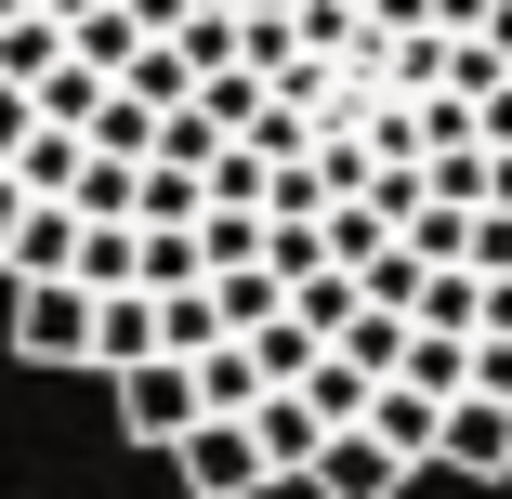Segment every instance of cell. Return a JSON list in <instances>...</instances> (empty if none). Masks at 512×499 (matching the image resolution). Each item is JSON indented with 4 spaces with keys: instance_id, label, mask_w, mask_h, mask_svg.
<instances>
[{
    "instance_id": "6da1fadb",
    "label": "cell",
    "mask_w": 512,
    "mask_h": 499,
    "mask_svg": "<svg viewBox=\"0 0 512 499\" xmlns=\"http://www.w3.org/2000/svg\"><path fill=\"white\" fill-rule=\"evenodd\" d=\"M106 342V289H14V355L27 368H92Z\"/></svg>"
},
{
    "instance_id": "7a4b0ae2",
    "label": "cell",
    "mask_w": 512,
    "mask_h": 499,
    "mask_svg": "<svg viewBox=\"0 0 512 499\" xmlns=\"http://www.w3.org/2000/svg\"><path fill=\"white\" fill-rule=\"evenodd\" d=\"M197 421H211V394H197V368H184V355H158V368H132V381H119V434H132V447H158V460H171Z\"/></svg>"
},
{
    "instance_id": "3957f363",
    "label": "cell",
    "mask_w": 512,
    "mask_h": 499,
    "mask_svg": "<svg viewBox=\"0 0 512 499\" xmlns=\"http://www.w3.org/2000/svg\"><path fill=\"white\" fill-rule=\"evenodd\" d=\"M171 473H184V499H263V486H276V460H263L250 421H197V434L171 447Z\"/></svg>"
},
{
    "instance_id": "277c9868",
    "label": "cell",
    "mask_w": 512,
    "mask_h": 499,
    "mask_svg": "<svg viewBox=\"0 0 512 499\" xmlns=\"http://www.w3.org/2000/svg\"><path fill=\"white\" fill-rule=\"evenodd\" d=\"M79 250H92V224L66 211V197H27V237H14V289H79Z\"/></svg>"
},
{
    "instance_id": "5b68a950",
    "label": "cell",
    "mask_w": 512,
    "mask_h": 499,
    "mask_svg": "<svg viewBox=\"0 0 512 499\" xmlns=\"http://www.w3.org/2000/svg\"><path fill=\"white\" fill-rule=\"evenodd\" d=\"M355 434H381V447H394L407 473H434V460H447V394H421V381H381Z\"/></svg>"
},
{
    "instance_id": "8992f818",
    "label": "cell",
    "mask_w": 512,
    "mask_h": 499,
    "mask_svg": "<svg viewBox=\"0 0 512 499\" xmlns=\"http://www.w3.org/2000/svg\"><path fill=\"white\" fill-rule=\"evenodd\" d=\"M434 473H473V486H499V473H512V408L460 394V408H447V460H434Z\"/></svg>"
},
{
    "instance_id": "52a82bcc",
    "label": "cell",
    "mask_w": 512,
    "mask_h": 499,
    "mask_svg": "<svg viewBox=\"0 0 512 499\" xmlns=\"http://www.w3.org/2000/svg\"><path fill=\"white\" fill-rule=\"evenodd\" d=\"M394 486H407V460H394L381 434H329V460H316L302 499H394Z\"/></svg>"
},
{
    "instance_id": "ba28073f",
    "label": "cell",
    "mask_w": 512,
    "mask_h": 499,
    "mask_svg": "<svg viewBox=\"0 0 512 499\" xmlns=\"http://www.w3.org/2000/svg\"><path fill=\"white\" fill-rule=\"evenodd\" d=\"M92 368H106V381L158 368V303H145V289H119V303H106V342H92Z\"/></svg>"
},
{
    "instance_id": "9c48e42d",
    "label": "cell",
    "mask_w": 512,
    "mask_h": 499,
    "mask_svg": "<svg viewBox=\"0 0 512 499\" xmlns=\"http://www.w3.org/2000/svg\"><path fill=\"white\" fill-rule=\"evenodd\" d=\"M224 342H237V329H224V289H184V303H158V355L197 368V355H224Z\"/></svg>"
},
{
    "instance_id": "30bf717a",
    "label": "cell",
    "mask_w": 512,
    "mask_h": 499,
    "mask_svg": "<svg viewBox=\"0 0 512 499\" xmlns=\"http://www.w3.org/2000/svg\"><path fill=\"white\" fill-rule=\"evenodd\" d=\"M14 184H27V197H79V184H92V145H79V132H27Z\"/></svg>"
},
{
    "instance_id": "8fae6325",
    "label": "cell",
    "mask_w": 512,
    "mask_h": 499,
    "mask_svg": "<svg viewBox=\"0 0 512 499\" xmlns=\"http://www.w3.org/2000/svg\"><path fill=\"white\" fill-rule=\"evenodd\" d=\"M66 53H79V40H66L53 14H27V27H0V79H14V92H40V79H53Z\"/></svg>"
},
{
    "instance_id": "7c38bea8",
    "label": "cell",
    "mask_w": 512,
    "mask_h": 499,
    "mask_svg": "<svg viewBox=\"0 0 512 499\" xmlns=\"http://www.w3.org/2000/svg\"><path fill=\"white\" fill-rule=\"evenodd\" d=\"M79 289H106V303L132 289V224H92V250H79Z\"/></svg>"
},
{
    "instance_id": "4fadbf2b",
    "label": "cell",
    "mask_w": 512,
    "mask_h": 499,
    "mask_svg": "<svg viewBox=\"0 0 512 499\" xmlns=\"http://www.w3.org/2000/svg\"><path fill=\"white\" fill-rule=\"evenodd\" d=\"M27 132H40V92H14V79H0V171L27 158Z\"/></svg>"
},
{
    "instance_id": "5bb4252c",
    "label": "cell",
    "mask_w": 512,
    "mask_h": 499,
    "mask_svg": "<svg viewBox=\"0 0 512 499\" xmlns=\"http://www.w3.org/2000/svg\"><path fill=\"white\" fill-rule=\"evenodd\" d=\"M14 237H27V184L0 171V263H14Z\"/></svg>"
},
{
    "instance_id": "9a60e30c",
    "label": "cell",
    "mask_w": 512,
    "mask_h": 499,
    "mask_svg": "<svg viewBox=\"0 0 512 499\" xmlns=\"http://www.w3.org/2000/svg\"><path fill=\"white\" fill-rule=\"evenodd\" d=\"M40 14H53V27H66V40H79V27H92V14H119V0H40Z\"/></svg>"
},
{
    "instance_id": "2e32d148",
    "label": "cell",
    "mask_w": 512,
    "mask_h": 499,
    "mask_svg": "<svg viewBox=\"0 0 512 499\" xmlns=\"http://www.w3.org/2000/svg\"><path fill=\"white\" fill-rule=\"evenodd\" d=\"M486 342H512V276H486Z\"/></svg>"
},
{
    "instance_id": "e0dca14e",
    "label": "cell",
    "mask_w": 512,
    "mask_h": 499,
    "mask_svg": "<svg viewBox=\"0 0 512 499\" xmlns=\"http://www.w3.org/2000/svg\"><path fill=\"white\" fill-rule=\"evenodd\" d=\"M27 14H40V0H0V27H27Z\"/></svg>"
},
{
    "instance_id": "ac0fdd59",
    "label": "cell",
    "mask_w": 512,
    "mask_h": 499,
    "mask_svg": "<svg viewBox=\"0 0 512 499\" xmlns=\"http://www.w3.org/2000/svg\"><path fill=\"white\" fill-rule=\"evenodd\" d=\"M237 14H302V0H237Z\"/></svg>"
}]
</instances>
